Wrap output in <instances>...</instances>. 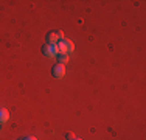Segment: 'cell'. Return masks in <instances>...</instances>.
<instances>
[{
    "label": "cell",
    "instance_id": "8992f818",
    "mask_svg": "<svg viewBox=\"0 0 146 140\" xmlns=\"http://www.w3.org/2000/svg\"><path fill=\"white\" fill-rule=\"evenodd\" d=\"M56 58H58V62H59V64H65V62L68 61V55H65V53H59Z\"/></svg>",
    "mask_w": 146,
    "mask_h": 140
},
{
    "label": "cell",
    "instance_id": "52a82bcc",
    "mask_svg": "<svg viewBox=\"0 0 146 140\" xmlns=\"http://www.w3.org/2000/svg\"><path fill=\"white\" fill-rule=\"evenodd\" d=\"M65 137H67L68 140H73V139H75V134H73V132H67V134H65Z\"/></svg>",
    "mask_w": 146,
    "mask_h": 140
},
{
    "label": "cell",
    "instance_id": "3957f363",
    "mask_svg": "<svg viewBox=\"0 0 146 140\" xmlns=\"http://www.w3.org/2000/svg\"><path fill=\"white\" fill-rule=\"evenodd\" d=\"M42 53L48 58H53V56H58L59 51H58V47L56 45H51V44H45L42 45Z\"/></svg>",
    "mask_w": 146,
    "mask_h": 140
},
{
    "label": "cell",
    "instance_id": "277c9868",
    "mask_svg": "<svg viewBox=\"0 0 146 140\" xmlns=\"http://www.w3.org/2000/svg\"><path fill=\"white\" fill-rule=\"evenodd\" d=\"M45 41H47V44L56 45L58 42H59L58 33H56V31H48V33H47V36H45Z\"/></svg>",
    "mask_w": 146,
    "mask_h": 140
},
{
    "label": "cell",
    "instance_id": "5b68a950",
    "mask_svg": "<svg viewBox=\"0 0 146 140\" xmlns=\"http://www.w3.org/2000/svg\"><path fill=\"white\" fill-rule=\"evenodd\" d=\"M9 120V112L5 107H0V123H5Z\"/></svg>",
    "mask_w": 146,
    "mask_h": 140
},
{
    "label": "cell",
    "instance_id": "6da1fadb",
    "mask_svg": "<svg viewBox=\"0 0 146 140\" xmlns=\"http://www.w3.org/2000/svg\"><path fill=\"white\" fill-rule=\"evenodd\" d=\"M56 47H58V51H59V53H65V55H68L70 51L75 50V45H73V42L68 41V39L59 41L58 44H56Z\"/></svg>",
    "mask_w": 146,
    "mask_h": 140
},
{
    "label": "cell",
    "instance_id": "7a4b0ae2",
    "mask_svg": "<svg viewBox=\"0 0 146 140\" xmlns=\"http://www.w3.org/2000/svg\"><path fill=\"white\" fill-rule=\"evenodd\" d=\"M51 75L54 76V78H58V79H61V78H64L65 76V64H54L53 67H51Z\"/></svg>",
    "mask_w": 146,
    "mask_h": 140
},
{
    "label": "cell",
    "instance_id": "ba28073f",
    "mask_svg": "<svg viewBox=\"0 0 146 140\" xmlns=\"http://www.w3.org/2000/svg\"><path fill=\"white\" fill-rule=\"evenodd\" d=\"M22 140H36L34 137H25V139H22Z\"/></svg>",
    "mask_w": 146,
    "mask_h": 140
},
{
    "label": "cell",
    "instance_id": "9c48e42d",
    "mask_svg": "<svg viewBox=\"0 0 146 140\" xmlns=\"http://www.w3.org/2000/svg\"><path fill=\"white\" fill-rule=\"evenodd\" d=\"M73 140H82V139H78V137H75V139H73Z\"/></svg>",
    "mask_w": 146,
    "mask_h": 140
}]
</instances>
